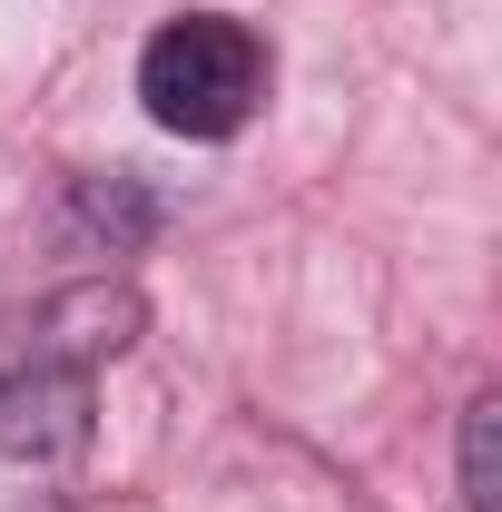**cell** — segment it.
<instances>
[{
  "label": "cell",
  "mask_w": 502,
  "mask_h": 512,
  "mask_svg": "<svg viewBox=\"0 0 502 512\" xmlns=\"http://www.w3.org/2000/svg\"><path fill=\"white\" fill-rule=\"evenodd\" d=\"M138 99L178 138H237L256 119V99H266V40L227 10H178L138 50Z\"/></svg>",
  "instance_id": "obj_1"
},
{
  "label": "cell",
  "mask_w": 502,
  "mask_h": 512,
  "mask_svg": "<svg viewBox=\"0 0 502 512\" xmlns=\"http://www.w3.org/2000/svg\"><path fill=\"white\" fill-rule=\"evenodd\" d=\"M493 424H502V404L483 394L463 414V512H493Z\"/></svg>",
  "instance_id": "obj_3"
},
{
  "label": "cell",
  "mask_w": 502,
  "mask_h": 512,
  "mask_svg": "<svg viewBox=\"0 0 502 512\" xmlns=\"http://www.w3.org/2000/svg\"><path fill=\"white\" fill-rule=\"evenodd\" d=\"M89 453V375L79 365H0V463L60 473Z\"/></svg>",
  "instance_id": "obj_2"
}]
</instances>
